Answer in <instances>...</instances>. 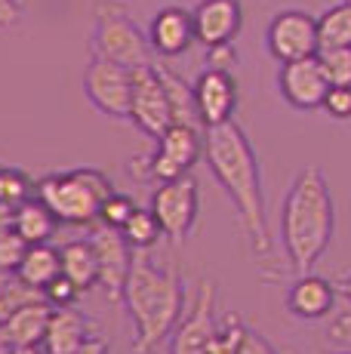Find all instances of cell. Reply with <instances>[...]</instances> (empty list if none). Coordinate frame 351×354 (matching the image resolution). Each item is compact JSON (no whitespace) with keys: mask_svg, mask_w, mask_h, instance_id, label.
<instances>
[{"mask_svg":"<svg viewBox=\"0 0 351 354\" xmlns=\"http://www.w3.org/2000/svg\"><path fill=\"white\" fill-rule=\"evenodd\" d=\"M59 274H62V250H56L53 243H28L25 259L16 268V277H22L31 287L44 290V287H50Z\"/></svg>","mask_w":351,"mask_h":354,"instance_id":"20","label":"cell"},{"mask_svg":"<svg viewBox=\"0 0 351 354\" xmlns=\"http://www.w3.org/2000/svg\"><path fill=\"white\" fill-rule=\"evenodd\" d=\"M194 102H198V114L204 127H219L234 118L238 108V80L231 71H219V68H204L194 80Z\"/></svg>","mask_w":351,"mask_h":354,"instance_id":"14","label":"cell"},{"mask_svg":"<svg viewBox=\"0 0 351 354\" xmlns=\"http://www.w3.org/2000/svg\"><path fill=\"white\" fill-rule=\"evenodd\" d=\"M130 120L136 124L145 136L160 139L164 129L173 124L170 99H167L164 80L154 62L133 68V96H130Z\"/></svg>","mask_w":351,"mask_h":354,"instance_id":"9","label":"cell"},{"mask_svg":"<svg viewBox=\"0 0 351 354\" xmlns=\"http://www.w3.org/2000/svg\"><path fill=\"white\" fill-rule=\"evenodd\" d=\"M283 354H296V351H283Z\"/></svg>","mask_w":351,"mask_h":354,"instance_id":"44","label":"cell"},{"mask_svg":"<svg viewBox=\"0 0 351 354\" xmlns=\"http://www.w3.org/2000/svg\"><path fill=\"white\" fill-rule=\"evenodd\" d=\"M40 299H44V290L31 287V283H25L22 277L12 274V281L0 290V321H3V317H10L12 311H19L22 305L40 302Z\"/></svg>","mask_w":351,"mask_h":354,"instance_id":"28","label":"cell"},{"mask_svg":"<svg viewBox=\"0 0 351 354\" xmlns=\"http://www.w3.org/2000/svg\"><path fill=\"white\" fill-rule=\"evenodd\" d=\"M321 68L330 84H351V46H330L317 50Z\"/></svg>","mask_w":351,"mask_h":354,"instance_id":"29","label":"cell"},{"mask_svg":"<svg viewBox=\"0 0 351 354\" xmlns=\"http://www.w3.org/2000/svg\"><path fill=\"white\" fill-rule=\"evenodd\" d=\"M204 158L210 173L225 188L228 201L238 209L240 228L259 262H272V231L265 219L259 160L249 145L247 133L234 120L219 127H204Z\"/></svg>","mask_w":351,"mask_h":354,"instance_id":"1","label":"cell"},{"mask_svg":"<svg viewBox=\"0 0 351 354\" xmlns=\"http://www.w3.org/2000/svg\"><path fill=\"white\" fill-rule=\"evenodd\" d=\"M148 209L154 213V219H158L167 241L179 247V243L191 234L194 222H198V209H200L198 179L188 173V176H179V179H170V182H158Z\"/></svg>","mask_w":351,"mask_h":354,"instance_id":"7","label":"cell"},{"mask_svg":"<svg viewBox=\"0 0 351 354\" xmlns=\"http://www.w3.org/2000/svg\"><path fill=\"white\" fill-rule=\"evenodd\" d=\"M111 182L102 169H68L50 173L35 182V197L53 209L62 225H96L99 207L111 194Z\"/></svg>","mask_w":351,"mask_h":354,"instance_id":"4","label":"cell"},{"mask_svg":"<svg viewBox=\"0 0 351 354\" xmlns=\"http://www.w3.org/2000/svg\"><path fill=\"white\" fill-rule=\"evenodd\" d=\"M35 197V182L25 169L16 167H0V201L10 203V207H19V203L31 201Z\"/></svg>","mask_w":351,"mask_h":354,"instance_id":"27","label":"cell"},{"mask_svg":"<svg viewBox=\"0 0 351 354\" xmlns=\"http://www.w3.org/2000/svg\"><path fill=\"white\" fill-rule=\"evenodd\" d=\"M10 281H12V271H6L3 265H0V290H3V287H6V283H10Z\"/></svg>","mask_w":351,"mask_h":354,"instance_id":"42","label":"cell"},{"mask_svg":"<svg viewBox=\"0 0 351 354\" xmlns=\"http://www.w3.org/2000/svg\"><path fill=\"white\" fill-rule=\"evenodd\" d=\"M281 96L287 99V105H293L296 111H314L321 108L323 96L330 90V80L321 68V59H296V62H283L278 74Z\"/></svg>","mask_w":351,"mask_h":354,"instance_id":"13","label":"cell"},{"mask_svg":"<svg viewBox=\"0 0 351 354\" xmlns=\"http://www.w3.org/2000/svg\"><path fill=\"white\" fill-rule=\"evenodd\" d=\"M240 354H278V348H274V345L268 342L265 336H259L256 330H249V336H247V342H244V348H240Z\"/></svg>","mask_w":351,"mask_h":354,"instance_id":"37","label":"cell"},{"mask_svg":"<svg viewBox=\"0 0 351 354\" xmlns=\"http://www.w3.org/2000/svg\"><path fill=\"white\" fill-rule=\"evenodd\" d=\"M59 225H62V222L53 216V209L46 207L40 197H31V201H25L16 207L12 228H16L28 243H50L53 237H56Z\"/></svg>","mask_w":351,"mask_h":354,"instance_id":"21","label":"cell"},{"mask_svg":"<svg viewBox=\"0 0 351 354\" xmlns=\"http://www.w3.org/2000/svg\"><path fill=\"white\" fill-rule=\"evenodd\" d=\"M249 336V326L238 315H225L216 321V330L210 336V348L207 354H240Z\"/></svg>","mask_w":351,"mask_h":354,"instance_id":"26","label":"cell"},{"mask_svg":"<svg viewBox=\"0 0 351 354\" xmlns=\"http://www.w3.org/2000/svg\"><path fill=\"white\" fill-rule=\"evenodd\" d=\"M216 330V287L213 281H200L191 305L176 324L170 339V354H207L210 336Z\"/></svg>","mask_w":351,"mask_h":354,"instance_id":"11","label":"cell"},{"mask_svg":"<svg viewBox=\"0 0 351 354\" xmlns=\"http://www.w3.org/2000/svg\"><path fill=\"white\" fill-rule=\"evenodd\" d=\"M120 302L133 321V354H154L185 315V287L173 268H158L145 250H139L120 290Z\"/></svg>","mask_w":351,"mask_h":354,"instance_id":"3","label":"cell"},{"mask_svg":"<svg viewBox=\"0 0 351 354\" xmlns=\"http://www.w3.org/2000/svg\"><path fill=\"white\" fill-rule=\"evenodd\" d=\"M90 243L99 259V287L105 290L108 299H120V290H124V281L130 274L136 250L124 241V234L117 228H108L102 222L90 225Z\"/></svg>","mask_w":351,"mask_h":354,"instance_id":"12","label":"cell"},{"mask_svg":"<svg viewBox=\"0 0 351 354\" xmlns=\"http://www.w3.org/2000/svg\"><path fill=\"white\" fill-rule=\"evenodd\" d=\"M321 108L333 120H351V84H330Z\"/></svg>","mask_w":351,"mask_h":354,"instance_id":"31","label":"cell"},{"mask_svg":"<svg viewBox=\"0 0 351 354\" xmlns=\"http://www.w3.org/2000/svg\"><path fill=\"white\" fill-rule=\"evenodd\" d=\"M80 292H84V290H80L77 283L68 281L65 274H59L50 287H44V299L53 305V308H68V305H77Z\"/></svg>","mask_w":351,"mask_h":354,"instance_id":"34","label":"cell"},{"mask_svg":"<svg viewBox=\"0 0 351 354\" xmlns=\"http://www.w3.org/2000/svg\"><path fill=\"white\" fill-rule=\"evenodd\" d=\"M12 219H16V207H10V203L0 201V234L12 231Z\"/></svg>","mask_w":351,"mask_h":354,"instance_id":"39","label":"cell"},{"mask_svg":"<svg viewBox=\"0 0 351 354\" xmlns=\"http://www.w3.org/2000/svg\"><path fill=\"white\" fill-rule=\"evenodd\" d=\"M62 274L77 283L84 292L99 287V259L90 237L86 241H68L62 247Z\"/></svg>","mask_w":351,"mask_h":354,"instance_id":"22","label":"cell"},{"mask_svg":"<svg viewBox=\"0 0 351 354\" xmlns=\"http://www.w3.org/2000/svg\"><path fill=\"white\" fill-rule=\"evenodd\" d=\"M65 354H111V348H108V342L102 336H90L86 342H80L77 348H71V351H65Z\"/></svg>","mask_w":351,"mask_h":354,"instance_id":"38","label":"cell"},{"mask_svg":"<svg viewBox=\"0 0 351 354\" xmlns=\"http://www.w3.org/2000/svg\"><path fill=\"white\" fill-rule=\"evenodd\" d=\"M336 234V207L327 176L321 167L308 163L296 173L293 185L283 197L281 237L287 250L290 274H305L327 253Z\"/></svg>","mask_w":351,"mask_h":354,"instance_id":"2","label":"cell"},{"mask_svg":"<svg viewBox=\"0 0 351 354\" xmlns=\"http://www.w3.org/2000/svg\"><path fill=\"white\" fill-rule=\"evenodd\" d=\"M323 354H351V351H323Z\"/></svg>","mask_w":351,"mask_h":354,"instance_id":"43","label":"cell"},{"mask_svg":"<svg viewBox=\"0 0 351 354\" xmlns=\"http://www.w3.org/2000/svg\"><path fill=\"white\" fill-rule=\"evenodd\" d=\"M234 65H238V50H234V44L207 46V68H219V71H231Z\"/></svg>","mask_w":351,"mask_h":354,"instance_id":"35","label":"cell"},{"mask_svg":"<svg viewBox=\"0 0 351 354\" xmlns=\"http://www.w3.org/2000/svg\"><path fill=\"white\" fill-rule=\"evenodd\" d=\"M120 234H124V241L130 243L133 250H151L154 243L164 237V231H160V225H158V219H154V213L151 209H142V207H136V213L130 216V219L124 222V228H120Z\"/></svg>","mask_w":351,"mask_h":354,"instance_id":"25","label":"cell"},{"mask_svg":"<svg viewBox=\"0 0 351 354\" xmlns=\"http://www.w3.org/2000/svg\"><path fill=\"white\" fill-rule=\"evenodd\" d=\"M84 93L105 118L130 120L133 68L102 56H93L84 68Z\"/></svg>","mask_w":351,"mask_h":354,"instance_id":"8","label":"cell"},{"mask_svg":"<svg viewBox=\"0 0 351 354\" xmlns=\"http://www.w3.org/2000/svg\"><path fill=\"white\" fill-rule=\"evenodd\" d=\"M204 154V127L170 124L158 139L151 158L130 160V176L139 182H170L188 176Z\"/></svg>","mask_w":351,"mask_h":354,"instance_id":"6","label":"cell"},{"mask_svg":"<svg viewBox=\"0 0 351 354\" xmlns=\"http://www.w3.org/2000/svg\"><path fill=\"white\" fill-rule=\"evenodd\" d=\"M3 354H46L44 345H12V348H3Z\"/></svg>","mask_w":351,"mask_h":354,"instance_id":"41","label":"cell"},{"mask_svg":"<svg viewBox=\"0 0 351 354\" xmlns=\"http://www.w3.org/2000/svg\"><path fill=\"white\" fill-rule=\"evenodd\" d=\"M93 56L136 68L151 62V40L142 34L124 6L102 0L96 6V19H93Z\"/></svg>","mask_w":351,"mask_h":354,"instance_id":"5","label":"cell"},{"mask_svg":"<svg viewBox=\"0 0 351 354\" xmlns=\"http://www.w3.org/2000/svg\"><path fill=\"white\" fill-rule=\"evenodd\" d=\"M25 250H28V241H25L16 228L6 231V234H0V265H3L6 271H12V274H16L19 262L25 259Z\"/></svg>","mask_w":351,"mask_h":354,"instance_id":"32","label":"cell"},{"mask_svg":"<svg viewBox=\"0 0 351 354\" xmlns=\"http://www.w3.org/2000/svg\"><path fill=\"white\" fill-rule=\"evenodd\" d=\"M336 283H330L327 277L305 271L296 274V281L287 290V308L299 321H323L336 311Z\"/></svg>","mask_w":351,"mask_h":354,"instance_id":"16","label":"cell"},{"mask_svg":"<svg viewBox=\"0 0 351 354\" xmlns=\"http://www.w3.org/2000/svg\"><path fill=\"white\" fill-rule=\"evenodd\" d=\"M93 333V324L84 311H77L74 305L68 308H53L50 324H46V336H44V351L46 354H65L71 348H77L80 342H86Z\"/></svg>","mask_w":351,"mask_h":354,"instance_id":"19","label":"cell"},{"mask_svg":"<svg viewBox=\"0 0 351 354\" xmlns=\"http://www.w3.org/2000/svg\"><path fill=\"white\" fill-rule=\"evenodd\" d=\"M327 339H330V345H333L336 351H351V305L330 315Z\"/></svg>","mask_w":351,"mask_h":354,"instance_id":"33","label":"cell"},{"mask_svg":"<svg viewBox=\"0 0 351 354\" xmlns=\"http://www.w3.org/2000/svg\"><path fill=\"white\" fill-rule=\"evenodd\" d=\"M265 46L278 62H296V59L317 56L321 37H317V19L305 10H283L268 22Z\"/></svg>","mask_w":351,"mask_h":354,"instance_id":"10","label":"cell"},{"mask_svg":"<svg viewBox=\"0 0 351 354\" xmlns=\"http://www.w3.org/2000/svg\"><path fill=\"white\" fill-rule=\"evenodd\" d=\"M50 315H53V305L46 302V299L22 305L19 311H12L10 317L0 321V348H12V345H44Z\"/></svg>","mask_w":351,"mask_h":354,"instance_id":"18","label":"cell"},{"mask_svg":"<svg viewBox=\"0 0 351 354\" xmlns=\"http://www.w3.org/2000/svg\"><path fill=\"white\" fill-rule=\"evenodd\" d=\"M191 19L198 44H231L244 28V6H240V0H200L191 10Z\"/></svg>","mask_w":351,"mask_h":354,"instance_id":"15","label":"cell"},{"mask_svg":"<svg viewBox=\"0 0 351 354\" xmlns=\"http://www.w3.org/2000/svg\"><path fill=\"white\" fill-rule=\"evenodd\" d=\"M317 37H321V50L330 46H351V0L330 6L321 19H317Z\"/></svg>","mask_w":351,"mask_h":354,"instance_id":"24","label":"cell"},{"mask_svg":"<svg viewBox=\"0 0 351 354\" xmlns=\"http://www.w3.org/2000/svg\"><path fill=\"white\" fill-rule=\"evenodd\" d=\"M336 292H339V296L351 305V271H348V274H342L339 281H336Z\"/></svg>","mask_w":351,"mask_h":354,"instance_id":"40","label":"cell"},{"mask_svg":"<svg viewBox=\"0 0 351 354\" xmlns=\"http://www.w3.org/2000/svg\"><path fill=\"white\" fill-rule=\"evenodd\" d=\"M148 40H151V50L164 59L182 56V53L191 50L194 37V19L188 10L182 6H164V10L154 12L151 28H148Z\"/></svg>","mask_w":351,"mask_h":354,"instance_id":"17","label":"cell"},{"mask_svg":"<svg viewBox=\"0 0 351 354\" xmlns=\"http://www.w3.org/2000/svg\"><path fill=\"white\" fill-rule=\"evenodd\" d=\"M22 19V0H0V31H10Z\"/></svg>","mask_w":351,"mask_h":354,"instance_id":"36","label":"cell"},{"mask_svg":"<svg viewBox=\"0 0 351 354\" xmlns=\"http://www.w3.org/2000/svg\"><path fill=\"white\" fill-rule=\"evenodd\" d=\"M160 80H164L167 99H170V111H173V124H188V127H204L198 114V102H194V84L188 86V80L182 74H176L173 68L158 65Z\"/></svg>","mask_w":351,"mask_h":354,"instance_id":"23","label":"cell"},{"mask_svg":"<svg viewBox=\"0 0 351 354\" xmlns=\"http://www.w3.org/2000/svg\"><path fill=\"white\" fill-rule=\"evenodd\" d=\"M136 213V201H133L130 194H120V192H111L102 201V207H99V222L108 228H124V222L130 219V216Z\"/></svg>","mask_w":351,"mask_h":354,"instance_id":"30","label":"cell"}]
</instances>
